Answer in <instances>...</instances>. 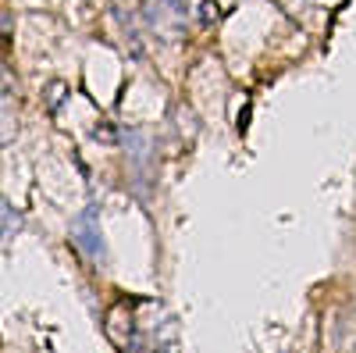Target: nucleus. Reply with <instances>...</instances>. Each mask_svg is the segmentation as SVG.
<instances>
[{
  "mask_svg": "<svg viewBox=\"0 0 356 353\" xmlns=\"http://www.w3.org/2000/svg\"><path fill=\"white\" fill-rule=\"evenodd\" d=\"M11 132H15V111H11V104L4 97H0V143H4Z\"/></svg>",
  "mask_w": 356,
  "mask_h": 353,
  "instance_id": "nucleus-3",
  "label": "nucleus"
},
{
  "mask_svg": "<svg viewBox=\"0 0 356 353\" xmlns=\"http://www.w3.org/2000/svg\"><path fill=\"white\" fill-rule=\"evenodd\" d=\"M72 235L79 240V250H82V253H89V257H100V253H104V246H100V214H97V207H86V211L75 218Z\"/></svg>",
  "mask_w": 356,
  "mask_h": 353,
  "instance_id": "nucleus-2",
  "label": "nucleus"
},
{
  "mask_svg": "<svg viewBox=\"0 0 356 353\" xmlns=\"http://www.w3.org/2000/svg\"><path fill=\"white\" fill-rule=\"evenodd\" d=\"M146 18H150L154 29H161V33H168V36L182 33L186 0H150V4H146Z\"/></svg>",
  "mask_w": 356,
  "mask_h": 353,
  "instance_id": "nucleus-1",
  "label": "nucleus"
}]
</instances>
